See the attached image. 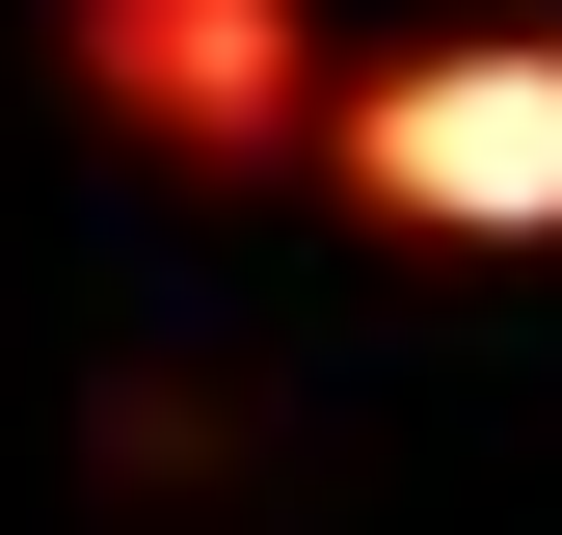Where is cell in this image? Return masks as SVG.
I'll use <instances>...</instances> for the list:
<instances>
[{
  "instance_id": "6da1fadb",
  "label": "cell",
  "mask_w": 562,
  "mask_h": 535,
  "mask_svg": "<svg viewBox=\"0 0 562 535\" xmlns=\"http://www.w3.org/2000/svg\"><path fill=\"white\" fill-rule=\"evenodd\" d=\"M322 187H375L429 241H562V54H402V81H348Z\"/></svg>"
},
{
  "instance_id": "7a4b0ae2",
  "label": "cell",
  "mask_w": 562,
  "mask_h": 535,
  "mask_svg": "<svg viewBox=\"0 0 562 535\" xmlns=\"http://www.w3.org/2000/svg\"><path fill=\"white\" fill-rule=\"evenodd\" d=\"M54 54L161 161H322V27L295 0H54Z\"/></svg>"
}]
</instances>
